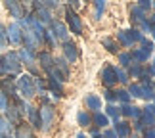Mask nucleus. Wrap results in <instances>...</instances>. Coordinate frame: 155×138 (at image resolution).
<instances>
[{"label": "nucleus", "mask_w": 155, "mask_h": 138, "mask_svg": "<svg viewBox=\"0 0 155 138\" xmlns=\"http://www.w3.org/2000/svg\"><path fill=\"white\" fill-rule=\"evenodd\" d=\"M21 69V59H19V54L17 52H8L6 56L2 58V73H19Z\"/></svg>", "instance_id": "1"}, {"label": "nucleus", "mask_w": 155, "mask_h": 138, "mask_svg": "<svg viewBox=\"0 0 155 138\" xmlns=\"http://www.w3.org/2000/svg\"><path fill=\"white\" fill-rule=\"evenodd\" d=\"M17 90H19V94L23 96L25 100H31L35 94H37V90H35V82H33V77L29 75H23L17 79Z\"/></svg>", "instance_id": "2"}, {"label": "nucleus", "mask_w": 155, "mask_h": 138, "mask_svg": "<svg viewBox=\"0 0 155 138\" xmlns=\"http://www.w3.org/2000/svg\"><path fill=\"white\" fill-rule=\"evenodd\" d=\"M38 113H40V127H42V130H50V127L54 125V119H56V111L50 106H44L38 109Z\"/></svg>", "instance_id": "3"}, {"label": "nucleus", "mask_w": 155, "mask_h": 138, "mask_svg": "<svg viewBox=\"0 0 155 138\" xmlns=\"http://www.w3.org/2000/svg\"><path fill=\"white\" fill-rule=\"evenodd\" d=\"M6 37L10 39L12 44H19L21 40H23V33H21L19 25H17V23H12V25L8 27V33H6Z\"/></svg>", "instance_id": "4"}, {"label": "nucleus", "mask_w": 155, "mask_h": 138, "mask_svg": "<svg viewBox=\"0 0 155 138\" xmlns=\"http://www.w3.org/2000/svg\"><path fill=\"white\" fill-rule=\"evenodd\" d=\"M130 94L136 96V98H144V100H151L153 96H155L151 88H146V86H140V85L130 86Z\"/></svg>", "instance_id": "5"}, {"label": "nucleus", "mask_w": 155, "mask_h": 138, "mask_svg": "<svg viewBox=\"0 0 155 138\" xmlns=\"http://www.w3.org/2000/svg\"><path fill=\"white\" fill-rule=\"evenodd\" d=\"M0 138H15L12 134V123L0 113Z\"/></svg>", "instance_id": "6"}, {"label": "nucleus", "mask_w": 155, "mask_h": 138, "mask_svg": "<svg viewBox=\"0 0 155 138\" xmlns=\"http://www.w3.org/2000/svg\"><path fill=\"white\" fill-rule=\"evenodd\" d=\"M6 8L10 10L14 17H23V6L19 0H6Z\"/></svg>", "instance_id": "7"}, {"label": "nucleus", "mask_w": 155, "mask_h": 138, "mask_svg": "<svg viewBox=\"0 0 155 138\" xmlns=\"http://www.w3.org/2000/svg\"><path fill=\"white\" fill-rule=\"evenodd\" d=\"M92 119V123L96 125V127H107L109 125V119H107V115H104V113H100V111H94V115L90 117Z\"/></svg>", "instance_id": "8"}, {"label": "nucleus", "mask_w": 155, "mask_h": 138, "mask_svg": "<svg viewBox=\"0 0 155 138\" xmlns=\"http://www.w3.org/2000/svg\"><path fill=\"white\" fill-rule=\"evenodd\" d=\"M84 102H86V106L90 107L92 111H98L100 107H102V100H100L98 96H94V94H90V96H86V100H84Z\"/></svg>", "instance_id": "9"}, {"label": "nucleus", "mask_w": 155, "mask_h": 138, "mask_svg": "<svg viewBox=\"0 0 155 138\" xmlns=\"http://www.w3.org/2000/svg\"><path fill=\"white\" fill-rule=\"evenodd\" d=\"M117 133V136H121V138H127L130 136V127H128V123H115V129H113Z\"/></svg>", "instance_id": "10"}, {"label": "nucleus", "mask_w": 155, "mask_h": 138, "mask_svg": "<svg viewBox=\"0 0 155 138\" xmlns=\"http://www.w3.org/2000/svg\"><path fill=\"white\" fill-rule=\"evenodd\" d=\"M104 82H105V86H113L117 82V75H115L113 69H105L104 71Z\"/></svg>", "instance_id": "11"}, {"label": "nucleus", "mask_w": 155, "mask_h": 138, "mask_svg": "<svg viewBox=\"0 0 155 138\" xmlns=\"http://www.w3.org/2000/svg\"><path fill=\"white\" fill-rule=\"evenodd\" d=\"M38 59H40V63H42V67H44L46 71L52 69V63H54V62H52V56H50V54H40Z\"/></svg>", "instance_id": "12"}, {"label": "nucleus", "mask_w": 155, "mask_h": 138, "mask_svg": "<svg viewBox=\"0 0 155 138\" xmlns=\"http://www.w3.org/2000/svg\"><path fill=\"white\" fill-rule=\"evenodd\" d=\"M50 90L54 92V96H61L63 94V88H61V82H58V81H54V79H50Z\"/></svg>", "instance_id": "13"}, {"label": "nucleus", "mask_w": 155, "mask_h": 138, "mask_svg": "<svg viewBox=\"0 0 155 138\" xmlns=\"http://www.w3.org/2000/svg\"><path fill=\"white\" fill-rule=\"evenodd\" d=\"M77 119H79V125H81V127H88V125L92 123V119H90V115H88L86 111H81L79 115H77Z\"/></svg>", "instance_id": "14"}, {"label": "nucleus", "mask_w": 155, "mask_h": 138, "mask_svg": "<svg viewBox=\"0 0 155 138\" xmlns=\"http://www.w3.org/2000/svg\"><path fill=\"white\" fill-rule=\"evenodd\" d=\"M15 138H35V136H33V133H31V129H29V127H17Z\"/></svg>", "instance_id": "15"}, {"label": "nucleus", "mask_w": 155, "mask_h": 138, "mask_svg": "<svg viewBox=\"0 0 155 138\" xmlns=\"http://www.w3.org/2000/svg\"><path fill=\"white\" fill-rule=\"evenodd\" d=\"M105 113H107V115H109V117H113V119H115V123H117V119H119V115H121V113H119V109H117V107L115 106H107L105 107Z\"/></svg>", "instance_id": "16"}, {"label": "nucleus", "mask_w": 155, "mask_h": 138, "mask_svg": "<svg viewBox=\"0 0 155 138\" xmlns=\"http://www.w3.org/2000/svg\"><path fill=\"white\" fill-rule=\"evenodd\" d=\"M10 107V102H8V96H6L2 90H0V111H4L6 113V109Z\"/></svg>", "instance_id": "17"}, {"label": "nucleus", "mask_w": 155, "mask_h": 138, "mask_svg": "<svg viewBox=\"0 0 155 138\" xmlns=\"http://www.w3.org/2000/svg\"><path fill=\"white\" fill-rule=\"evenodd\" d=\"M65 54H67V58L71 59V62H75V59H77V50H75L73 44H67V46H65Z\"/></svg>", "instance_id": "18"}, {"label": "nucleus", "mask_w": 155, "mask_h": 138, "mask_svg": "<svg viewBox=\"0 0 155 138\" xmlns=\"http://www.w3.org/2000/svg\"><path fill=\"white\" fill-rule=\"evenodd\" d=\"M6 44H8V37H6V29L4 25H0V50H4Z\"/></svg>", "instance_id": "19"}, {"label": "nucleus", "mask_w": 155, "mask_h": 138, "mask_svg": "<svg viewBox=\"0 0 155 138\" xmlns=\"http://www.w3.org/2000/svg\"><path fill=\"white\" fill-rule=\"evenodd\" d=\"M69 23H73V27H75L77 33L81 31V21H79V17H77L75 14H71V12H69Z\"/></svg>", "instance_id": "20"}, {"label": "nucleus", "mask_w": 155, "mask_h": 138, "mask_svg": "<svg viewBox=\"0 0 155 138\" xmlns=\"http://www.w3.org/2000/svg\"><path fill=\"white\" fill-rule=\"evenodd\" d=\"M117 98L123 102V104H128V100H130V94L127 92V90H119L117 92Z\"/></svg>", "instance_id": "21"}, {"label": "nucleus", "mask_w": 155, "mask_h": 138, "mask_svg": "<svg viewBox=\"0 0 155 138\" xmlns=\"http://www.w3.org/2000/svg\"><path fill=\"white\" fill-rule=\"evenodd\" d=\"M105 100H107V102H115V100H117V92L107 90V92H105Z\"/></svg>", "instance_id": "22"}, {"label": "nucleus", "mask_w": 155, "mask_h": 138, "mask_svg": "<svg viewBox=\"0 0 155 138\" xmlns=\"http://www.w3.org/2000/svg\"><path fill=\"white\" fill-rule=\"evenodd\" d=\"M104 138H119V136H117L115 130H105V133H104Z\"/></svg>", "instance_id": "23"}, {"label": "nucleus", "mask_w": 155, "mask_h": 138, "mask_svg": "<svg viewBox=\"0 0 155 138\" xmlns=\"http://www.w3.org/2000/svg\"><path fill=\"white\" fill-rule=\"evenodd\" d=\"M40 2H44L46 6H56V4H58V0H40Z\"/></svg>", "instance_id": "24"}, {"label": "nucleus", "mask_w": 155, "mask_h": 138, "mask_svg": "<svg viewBox=\"0 0 155 138\" xmlns=\"http://www.w3.org/2000/svg\"><path fill=\"white\" fill-rule=\"evenodd\" d=\"M121 63L123 65H128V56H121Z\"/></svg>", "instance_id": "25"}, {"label": "nucleus", "mask_w": 155, "mask_h": 138, "mask_svg": "<svg viewBox=\"0 0 155 138\" xmlns=\"http://www.w3.org/2000/svg\"><path fill=\"white\" fill-rule=\"evenodd\" d=\"M77 138H86V136L84 134H77Z\"/></svg>", "instance_id": "26"}, {"label": "nucleus", "mask_w": 155, "mask_h": 138, "mask_svg": "<svg viewBox=\"0 0 155 138\" xmlns=\"http://www.w3.org/2000/svg\"><path fill=\"white\" fill-rule=\"evenodd\" d=\"M19 2H21V0H19ZM23 2H31V0H23Z\"/></svg>", "instance_id": "27"}, {"label": "nucleus", "mask_w": 155, "mask_h": 138, "mask_svg": "<svg viewBox=\"0 0 155 138\" xmlns=\"http://www.w3.org/2000/svg\"><path fill=\"white\" fill-rule=\"evenodd\" d=\"M98 138H102V136H98Z\"/></svg>", "instance_id": "28"}]
</instances>
